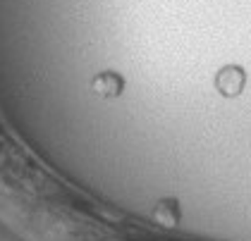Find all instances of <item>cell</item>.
<instances>
[{"label": "cell", "instance_id": "7a4b0ae2", "mask_svg": "<svg viewBox=\"0 0 251 241\" xmlns=\"http://www.w3.org/2000/svg\"><path fill=\"white\" fill-rule=\"evenodd\" d=\"M122 86H125V81L115 72H105V74L94 79V89L98 93H103V96H117V93L122 91Z\"/></svg>", "mask_w": 251, "mask_h": 241}, {"label": "cell", "instance_id": "6da1fadb", "mask_svg": "<svg viewBox=\"0 0 251 241\" xmlns=\"http://www.w3.org/2000/svg\"><path fill=\"white\" fill-rule=\"evenodd\" d=\"M244 84H247V74H244V70L239 65H227L215 76V89L223 93L225 98L239 96L242 89H244Z\"/></svg>", "mask_w": 251, "mask_h": 241}]
</instances>
